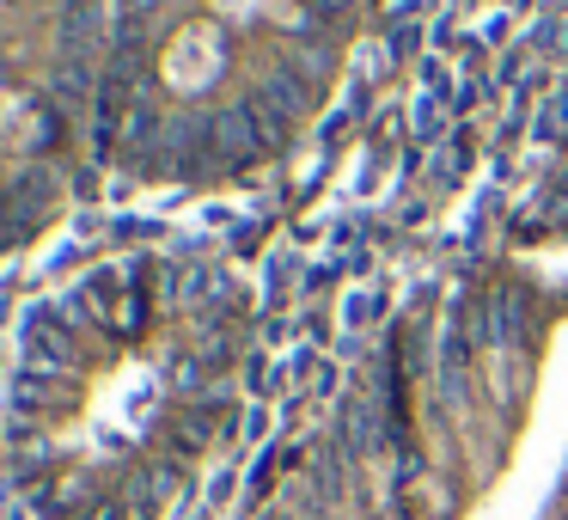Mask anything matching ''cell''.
<instances>
[{
	"label": "cell",
	"instance_id": "cell-1",
	"mask_svg": "<svg viewBox=\"0 0 568 520\" xmlns=\"http://www.w3.org/2000/svg\"><path fill=\"white\" fill-rule=\"evenodd\" d=\"M209 141H214V148L226 153V160H245V153H257L263 141H270V129H263L257 104H251V99H239V104H226V111L214 117Z\"/></svg>",
	"mask_w": 568,
	"mask_h": 520
},
{
	"label": "cell",
	"instance_id": "cell-2",
	"mask_svg": "<svg viewBox=\"0 0 568 520\" xmlns=\"http://www.w3.org/2000/svg\"><path fill=\"white\" fill-rule=\"evenodd\" d=\"M519 337H526V294L501 288L483 307V343H519Z\"/></svg>",
	"mask_w": 568,
	"mask_h": 520
},
{
	"label": "cell",
	"instance_id": "cell-3",
	"mask_svg": "<svg viewBox=\"0 0 568 520\" xmlns=\"http://www.w3.org/2000/svg\"><path fill=\"white\" fill-rule=\"evenodd\" d=\"M92 43H99V0H68V13H62V50H68V62H87Z\"/></svg>",
	"mask_w": 568,
	"mask_h": 520
},
{
	"label": "cell",
	"instance_id": "cell-4",
	"mask_svg": "<svg viewBox=\"0 0 568 520\" xmlns=\"http://www.w3.org/2000/svg\"><path fill=\"white\" fill-rule=\"evenodd\" d=\"M257 99L270 104V111L282 117V123H294V117L306 111V87H300L294 74H270V80H263V87H257Z\"/></svg>",
	"mask_w": 568,
	"mask_h": 520
},
{
	"label": "cell",
	"instance_id": "cell-5",
	"mask_svg": "<svg viewBox=\"0 0 568 520\" xmlns=\"http://www.w3.org/2000/svg\"><path fill=\"white\" fill-rule=\"evenodd\" d=\"M348 447H355V453H373V447H379V410H373V398H361V404L348 410Z\"/></svg>",
	"mask_w": 568,
	"mask_h": 520
},
{
	"label": "cell",
	"instance_id": "cell-6",
	"mask_svg": "<svg viewBox=\"0 0 568 520\" xmlns=\"http://www.w3.org/2000/svg\"><path fill=\"white\" fill-rule=\"evenodd\" d=\"M348 7H355V0H312V13L318 19H336V13H348Z\"/></svg>",
	"mask_w": 568,
	"mask_h": 520
},
{
	"label": "cell",
	"instance_id": "cell-7",
	"mask_svg": "<svg viewBox=\"0 0 568 520\" xmlns=\"http://www.w3.org/2000/svg\"><path fill=\"white\" fill-rule=\"evenodd\" d=\"M123 7H129V13H148V0H123Z\"/></svg>",
	"mask_w": 568,
	"mask_h": 520
}]
</instances>
